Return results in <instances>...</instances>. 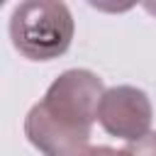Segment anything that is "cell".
<instances>
[{"instance_id":"277c9868","label":"cell","mask_w":156,"mask_h":156,"mask_svg":"<svg viewBox=\"0 0 156 156\" xmlns=\"http://www.w3.org/2000/svg\"><path fill=\"white\" fill-rule=\"evenodd\" d=\"M127 156H156V132H149L139 141H132L124 146Z\"/></svg>"},{"instance_id":"3957f363","label":"cell","mask_w":156,"mask_h":156,"mask_svg":"<svg viewBox=\"0 0 156 156\" xmlns=\"http://www.w3.org/2000/svg\"><path fill=\"white\" fill-rule=\"evenodd\" d=\"M154 119V107L149 95L136 85H115L107 88L100 102L98 122L100 127L117 139L139 141L149 134Z\"/></svg>"},{"instance_id":"6da1fadb","label":"cell","mask_w":156,"mask_h":156,"mask_svg":"<svg viewBox=\"0 0 156 156\" xmlns=\"http://www.w3.org/2000/svg\"><path fill=\"white\" fill-rule=\"evenodd\" d=\"M105 95L102 78L88 68H68L46 88L24 117V136L41 156H83Z\"/></svg>"},{"instance_id":"7a4b0ae2","label":"cell","mask_w":156,"mask_h":156,"mask_svg":"<svg viewBox=\"0 0 156 156\" xmlns=\"http://www.w3.org/2000/svg\"><path fill=\"white\" fill-rule=\"evenodd\" d=\"M7 32L20 56L29 61H54L68 51L76 22L66 2L27 0L12 10Z\"/></svg>"},{"instance_id":"5b68a950","label":"cell","mask_w":156,"mask_h":156,"mask_svg":"<svg viewBox=\"0 0 156 156\" xmlns=\"http://www.w3.org/2000/svg\"><path fill=\"white\" fill-rule=\"evenodd\" d=\"M83 156H127L124 149H112V146H90Z\"/></svg>"}]
</instances>
